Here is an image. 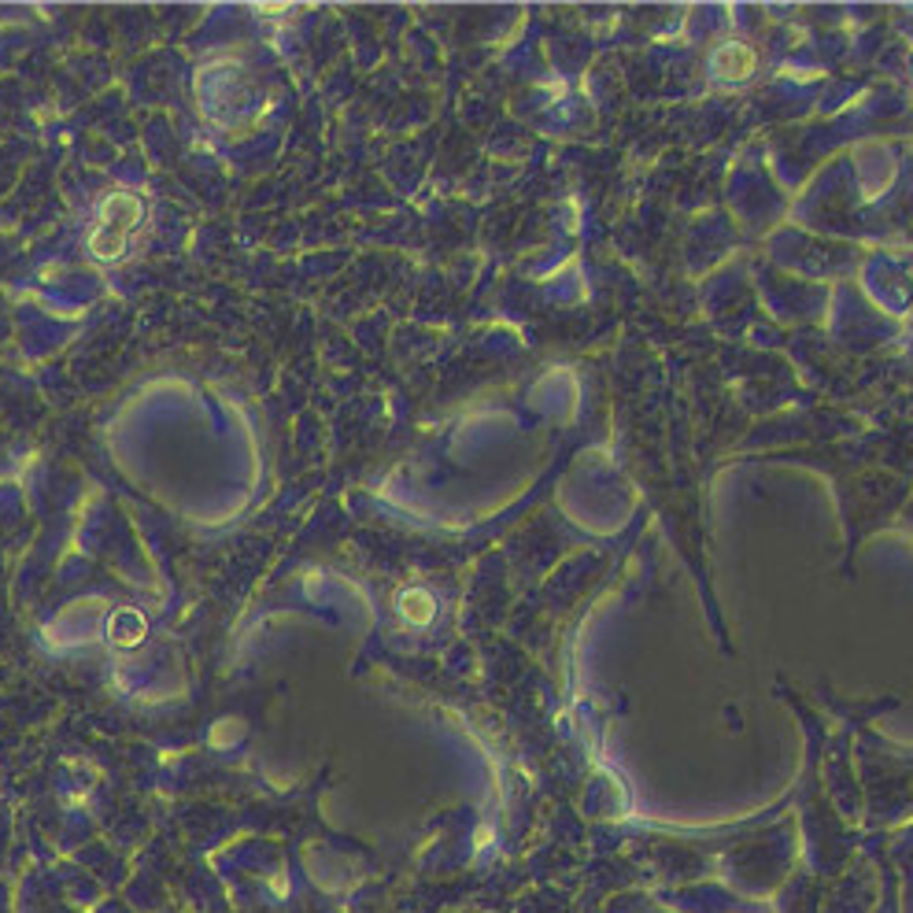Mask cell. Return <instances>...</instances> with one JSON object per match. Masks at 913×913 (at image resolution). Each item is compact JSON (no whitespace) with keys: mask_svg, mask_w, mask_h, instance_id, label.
Listing matches in <instances>:
<instances>
[{"mask_svg":"<svg viewBox=\"0 0 913 913\" xmlns=\"http://www.w3.org/2000/svg\"><path fill=\"white\" fill-rule=\"evenodd\" d=\"M710 71L718 74V79L725 82H744L750 71H755V52L747 49V45H721L714 52V60H710Z\"/></svg>","mask_w":913,"mask_h":913,"instance_id":"7a4b0ae2","label":"cell"},{"mask_svg":"<svg viewBox=\"0 0 913 913\" xmlns=\"http://www.w3.org/2000/svg\"><path fill=\"white\" fill-rule=\"evenodd\" d=\"M141 223H145V204H141V196L111 193L100 204L97 223H93L89 255H93V260H104V263L127 255V249L133 244V237H137V230H141Z\"/></svg>","mask_w":913,"mask_h":913,"instance_id":"6da1fadb","label":"cell"},{"mask_svg":"<svg viewBox=\"0 0 913 913\" xmlns=\"http://www.w3.org/2000/svg\"><path fill=\"white\" fill-rule=\"evenodd\" d=\"M396 611H399L404 622H411V625H430L433 614H436V603L425 588H404L399 599H396Z\"/></svg>","mask_w":913,"mask_h":913,"instance_id":"3957f363","label":"cell"}]
</instances>
